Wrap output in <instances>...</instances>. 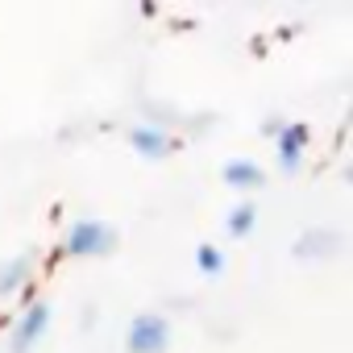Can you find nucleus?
Masks as SVG:
<instances>
[{"mask_svg": "<svg viewBox=\"0 0 353 353\" xmlns=\"http://www.w3.org/2000/svg\"><path fill=\"white\" fill-rule=\"evenodd\" d=\"M262 129H266V133H279V129H283V121H279V117H266V121H262Z\"/></svg>", "mask_w": 353, "mask_h": 353, "instance_id": "nucleus-11", "label": "nucleus"}, {"mask_svg": "<svg viewBox=\"0 0 353 353\" xmlns=\"http://www.w3.org/2000/svg\"><path fill=\"white\" fill-rule=\"evenodd\" d=\"M254 221H258V204H254V200H241V204L229 212V221H225V225H229V233H233V237H245V233L254 229Z\"/></svg>", "mask_w": 353, "mask_h": 353, "instance_id": "nucleus-9", "label": "nucleus"}, {"mask_svg": "<svg viewBox=\"0 0 353 353\" xmlns=\"http://www.w3.org/2000/svg\"><path fill=\"white\" fill-rule=\"evenodd\" d=\"M274 137H279V162H283V170H299V154H303V145H307V125L291 121V125H283Z\"/></svg>", "mask_w": 353, "mask_h": 353, "instance_id": "nucleus-5", "label": "nucleus"}, {"mask_svg": "<svg viewBox=\"0 0 353 353\" xmlns=\"http://www.w3.org/2000/svg\"><path fill=\"white\" fill-rule=\"evenodd\" d=\"M117 245V229L108 221H75L67 229V250L75 258H96V254H108Z\"/></svg>", "mask_w": 353, "mask_h": 353, "instance_id": "nucleus-1", "label": "nucleus"}, {"mask_svg": "<svg viewBox=\"0 0 353 353\" xmlns=\"http://www.w3.org/2000/svg\"><path fill=\"white\" fill-rule=\"evenodd\" d=\"M125 137H129V145H133L141 158H162V154L170 150V133H166L162 125H133Z\"/></svg>", "mask_w": 353, "mask_h": 353, "instance_id": "nucleus-4", "label": "nucleus"}, {"mask_svg": "<svg viewBox=\"0 0 353 353\" xmlns=\"http://www.w3.org/2000/svg\"><path fill=\"white\" fill-rule=\"evenodd\" d=\"M46 320H50V307H46L42 299H34V303L26 307V316L17 320V328H13V336H9V349H13V353H26V349L42 336Z\"/></svg>", "mask_w": 353, "mask_h": 353, "instance_id": "nucleus-3", "label": "nucleus"}, {"mask_svg": "<svg viewBox=\"0 0 353 353\" xmlns=\"http://www.w3.org/2000/svg\"><path fill=\"white\" fill-rule=\"evenodd\" d=\"M26 274H30V258L26 254L21 258H9L5 266H0V295H13L26 283Z\"/></svg>", "mask_w": 353, "mask_h": 353, "instance_id": "nucleus-8", "label": "nucleus"}, {"mask_svg": "<svg viewBox=\"0 0 353 353\" xmlns=\"http://www.w3.org/2000/svg\"><path fill=\"white\" fill-rule=\"evenodd\" d=\"M341 250V233L336 229H307L295 241V258H328Z\"/></svg>", "mask_w": 353, "mask_h": 353, "instance_id": "nucleus-6", "label": "nucleus"}, {"mask_svg": "<svg viewBox=\"0 0 353 353\" xmlns=\"http://www.w3.org/2000/svg\"><path fill=\"white\" fill-rule=\"evenodd\" d=\"M166 341H170V324H166L162 312H137L129 332H125L129 353H162Z\"/></svg>", "mask_w": 353, "mask_h": 353, "instance_id": "nucleus-2", "label": "nucleus"}, {"mask_svg": "<svg viewBox=\"0 0 353 353\" xmlns=\"http://www.w3.org/2000/svg\"><path fill=\"white\" fill-rule=\"evenodd\" d=\"M225 183L229 188H258L262 183V166L250 158H229L225 162Z\"/></svg>", "mask_w": 353, "mask_h": 353, "instance_id": "nucleus-7", "label": "nucleus"}, {"mask_svg": "<svg viewBox=\"0 0 353 353\" xmlns=\"http://www.w3.org/2000/svg\"><path fill=\"white\" fill-rule=\"evenodd\" d=\"M196 262H200V270H208V274H216V270L225 266V258H221V250H216V245H208V241H204V245L196 250Z\"/></svg>", "mask_w": 353, "mask_h": 353, "instance_id": "nucleus-10", "label": "nucleus"}]
</instances>
